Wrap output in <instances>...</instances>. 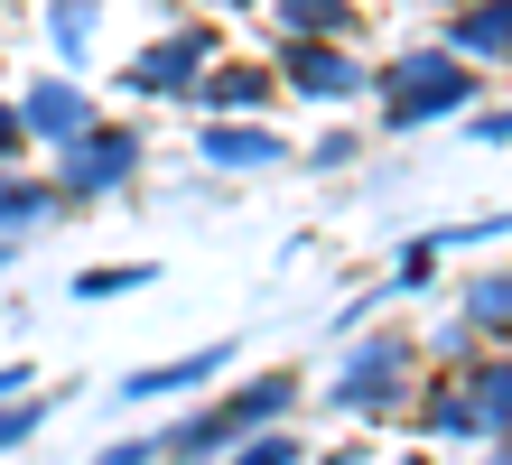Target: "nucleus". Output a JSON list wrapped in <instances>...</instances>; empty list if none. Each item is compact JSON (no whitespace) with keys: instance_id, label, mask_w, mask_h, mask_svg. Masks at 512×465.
<instances>
[{"instance_id":"4468645a","label":"nucleus","mask_w":512,"mask_h":465,"mask_svg":"<svg viewBox=\"0 0 512 465\" xmlns=\"http://www.w3.org/2000/svg\"><path fill=\"white\" fill-rule=\"evenodd\" d=\"M419 428H429V438H494L485 410H475V391H466V372H457V382H438L429 400H419Z\"/></svg>"},{"instance_id":"c85d7f7f","label":"nucleus","mask_w":512,"mask_h":465,"mask_svg":"<svg viewBox=\"0 0 512 465\" xmlns=\"http://www.w3.org/2000/svg\"><path fill=\"white\" fill-rule=\"evenodd\" d=\"M447 10H457V0H447Z\"/></svg>"},{"instance_id":"2eb2a0df","label":"nucleus","mask_w":512,"mask_h":465,"mask_svg":"<svg viewBox=\"0 0 512 465\" xmlns=\"http://www.w3.org/2000/svg\"><path fill=\"white\" fill-rule=\"evenodd\" d=\"M270 19H280L289 38H345V28H354V0H270Z\"/></svg>"},{"instance_id":"dca6fc26","label":"nucleus","mask_w":512,"mask_h":465,"mask_svg":"<svg viewBox=\"0 0 512 465\" xmlns=\"http://www.w3.org/2000/svg\"><path fill=\"white\" fill-rule=\"evenodd\" d=\"M466 391H475V410H485V428H512V345L494 363H466Z\"/></svg>"},{"instance_id":"a211bd4d","label":"nucleus","mask_w":512,"mask_h":465,"mask_svg":"<svg viewBox=\"0 0 512 465\" xmlns=\"http://www.w3.org/2000/svg\"><path fill=\"white\" fill-rule=\"evenodd\" d=\"M149 289V261H103V270H75V298H131Z\"/></svg>"},{"instance_id":"ddd939ff","label":"nucleus","mask_w":512,"mask_h":465,"mask_svg":"<svg viewBox=\"0 0 512 465\" xmlns=\"http://www.w3.org/2000/svg\"><path fill=\"white\" fill-rule=\"evenodd\" d=\"M457 326L466 335H512V270H475L457 289Z\"/></svg>"},{"instance_id":"5701e85b","label":"nucleus","mask_w":512,"mask_h":465,"mask_svg":"<svg viewBox=\"0 0 512 465\" xmlns=\"http://www.w3.org/2000/svg\"><path fill=\"white\" fill-rule=\"evenodd\" d=\"M28 149V121H19V103H0V159H19Z\"/></svg>"},{"instance_id":"412c9836","label":"nucleus","mask_w":512,"mask_h":465,"mask_svg":"<svg viewBox=\"0 0 512 465\" xmlns=\"http://www.w3.org/2000/svg\"><path fill=\"white\" fill-rule=\"evenodd\" d=\"M354 159H364V140H354V131H326V140L308 149V168H354Z\"/></svg>"},{"instance_id":"bb28decb","label":"nucleus","mask_w":512,"mask_h":465,"mask_svg":"<svg viewBox=\"0 0 512 465\" xmlns=\"http://www.w3.org/2000/svg\"><path fill=\"white\" fill-rule=\"evenodd\" d=\"M215 10H252V0H215Z\"/></svg>"},{"instance_id":"f8f14e48","label":"nucleus","mask_w":512,"mask_h":465,"mask_svg":"<svg viewBox=\"0 0 512 465\" xmlns=\"http://www.w3.org/2000/svg\"><path fill=\"white\" fill-rule=\"evenodd\" d=\"M270 93H280V75H270V66H215V75L196 84V103H205V112H243V121H252Z\"/></svg>"},{"instance_id":"9d476101","label":"nucleus","mask_w":512,"mask_h":465,"mask_svg":"<svg viewBox=\"0 0 512 465\" xmlns=\"http://www.w3.org/2000/svg\"><path fill=\"white\" fill-rule=\"evenodd\" d=\"M233 363V345H196V354H177V363H149L122 382V400H168V391H205L215 372Z\"/></svg>"},{"instance_id":"0eeeda50","label":"nucleus","mask_w":512,"mask_h":465,"mask_svg":"<svg viewBox=\"0 0 512 465\" xmlns=\"http://www.w3.org/2000/svg\"><path fill=\"white\" fill-rule=\"evenodd\" d=\"M205 75H215V28H177V38H159L122 84L140 93V103H159V93H196Z\"/></svg>"},{"instance_id":"9b49d317","label":"nucleus","mask_w":512,"mask_h":465,"mask_svg":"<svg viewBox=\"0 0 512 465\" xmlns=\"http://www.w3.org/2000/svg\"><path fill=\"white\" fill-rule=\"evenodd\" d=\"M56 214H66V186H56V177H0V242L47 233Z\"/></svg>"},{"instance_id":"b1692460","label":"nucleus","mask_w":512,"mask_h":465,"mask_svg":"<svg viewBox=\"0 0 512 465\" xmlns=\"http://www.w3.org/2000/svg\"><path fill=\"white\" fill-rule=\"evenodd\" d=\"M475 140H494V149H503V140H512V103H503V112H475Z\"/></svg>"},{"instance_id":"aec40b11","label":"nucleus","mask_w":512,"mask_h":465,"mask_svg":"<svg viewBox=\"0 0 512 465\" xmlns=\"http://www.w3.org/2000/svg\"><path fill=\"white\" fill-rule=\"evenodd\" d=\"M38 428H47V400H10V410H0V456H10V447H28Z\"/></svg>"},{"instance_id":"a878e982","label":"nucleus","mask_w":512,"mask_h":465,"mask_svg":"<svg viewBox=\"0 0 512 465\" xmlns=\"http://www.w3.org/2000/svg\"><path fill=\"white\" fill-rule=\"evenodd\" d=\"M485 465H512V428H494V456Z\"/></svg>"},{"instance_id":"f03ea898","label":"nucleus","mask_w":512,"mask_h":465,"mask_svg":"<svg viewBox=\"0 0 512 465\" xmlns=\"http://www.w3.org/2000/svg\"><path fill=\"white\" fill-rule=\"evenodd\" d=\"M373 103H382V131H429L447 112H475V66L457 47H410L382 66Z\"/></svg>"},{"instance_id":"6e6552de","label":"nucleus","mask_w":512,"mask_h":465,"mask_svg":"<svg viewBox=\"0 0 512 465\" xmlns=\"http://www.w3.org/2000/svg\"><path fill=\"white\" fill-rule=\"evenodd\" d=\"M438 47H457L466 66H503V56H512V0H457Z\"/></svg>"},{"instance_id":"1a4fd4ad","label":"nucleus","mask_w":512,"mask_h":465,"mask_svg":"<svg viewBox=\"0 0 512 465\" xmlns=\"http://www.w3.org/2000/svg\"><path fill=\"white\" fill-rule=\"evenodd\" d=\"M19 121H28V140H75L84 121H94V103H84V84H66V75H47V84H28L19 93Z\"/></svg>"},{"instance_id":"423d86ee","label":"nucleus","mask_w":512,"mask_h":465,"mask_svg":"<svg viewBox=\"0 0 512 465\" xmlns=\"http://www.w3.org/2000/svg\"><path fill=\"white\" fill-rule=\"evenodd\" d=\"M196 159H205V168H243V177H261V168H289L298 149L270 131L261 112H252V121H243V112H215V121L196 131Z\"/></svg>"},{"instance_id":"4be33fe9","label":"nucleus","mask_w":512,"mask_h":465,"mask_svg":"<svg viewBox=\"0 0 512 465\" xmlns=\"http://www.w3.org/2000/svg\"><path fill=\"white\" fill-rule=\"evenodd\" d=\"M94 465H159V438H122V447H103Z\"/></svg>"},{"instance_id":"cd10ccee","label":"nucleus","mask_w":512,"mask_h":465,"mask_svg":"<svg viewBox=\"0 0 512 465\" xmlns=\"http://www.w3.org/2000/svg\"><path fill=\"white\" fill-rule=\"evenodd\" d=\"M401 465H419V456H401Z\"/></svg>"},{"instance_id":"39448f33","label":"nucleus","mask_w":512,"mask_h":465,"mask_svg":"<svg viewBox=\"0 0 512 465\" xmlns=\"http://www.w3.org/2000/svg\"><path fill=\"white\" fill-rule=\"evenodd\" d=\"M280 84L308 93V103H354V93L382 84V66H364L345 38H289L280 47Z\"/></svg>"},{"instance_id":"6ab92c4d","label":"nucleus","mask_w":512,"mask_h":465,"mask_svg":"<svg viewBox=\"0 0 512 465\" xmlns=\"http://www.w3.org/2000/svg\"><path fill=\"white\" fill-rule=\"evenodd\" d=\"M47 28H56V47H66V56H84V47H94V0H56Z\"/></svg>"},{"instance_id":"20e7f679","label":"nucleus","mask_w":512,"mask_h":465,"mask_svg":"<svg viewBox=\"0 0 512 465\" xmlns=\"http://www.w3.org/2000/svg\"><path fill=\"white\" fill-rule=\"evenodd\" d=\"M410 363H419L410 335H364V345L326 372V400L354 410V419H391V410H401V391H410Z\"/></svg>"},{"instance_id":"f257e3e1","label":"nucleus","mask_w":512,"mask_h":465,"mask_svg":"<svg viewBox=\"0 0 512 465\" xmlns=\"http://www.w3.org/2000/svg\"><path fill=\"white\" fill-rule=\"evenodd\" d=\"M298 372H252L243 391H224L215 410H196V419H177V428H159V465H215V456H233L252 438V428H280L289 410H298Z\"/></svg>"},{"instance_id":"f3484780","label":"nucleus","mask_w":512,"mask_h":465,"mask_svg":"<svg viewBox=\"0 0 512 465\" xmlns=\"http://www.w3.org/2000/svg\"><path fill=\"white\" fill-rule=\"evenodd\" d=\"M298 456H308V438H298V428L280 419V428H252V438L233 447L224 465H298Z\"/></svg>"},{"instance_id":"393cba45","label":"nucleus","mask_w":512,"mask_h":465,"mask_svg":"<svg viewBox=\"0 0 512 465\" xmlns=\"http://www.w3.org/2000/svg\"><path fill=\"white\" fill-rule=\"evenodd\" d=\"M10 391H28V363H0V400H10Z\"/></svg>"},{"instance_id":"7ed1b4c3","label":"nucleus","mask_w":512,"mask_h":465,"mask_svg":"<svg viewBox=\"0 0 512 465\" xmlns=\"http://www.w3.org/2000/svg\"><path fill=\"white\" fill-rule=\"evenodd\" d=\"M149 140L131 131V121H84L75 140H56V186H66V205L84 196H122V186L140 177Z\"/></svg>"}]
</instances>
